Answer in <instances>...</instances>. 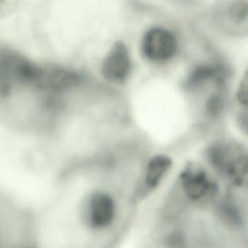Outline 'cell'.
Wrapping results in <instances>:
<instances>
[{"label":"cell","mask_w":248,"mask_h":248,"mask_svg":"<svg viewBox=\"0 0 248 248\" xmlns=\"http://www.w3.org/2000/svg\"><path fill=\"white\" fill-rule=\"evenodd\" d=\"M121 208L110 192L97 189L89 193L78 205L77 211L78 227L92 237H103L117 227Z\"/></svg>","instance_id":"6da1fadb"},{"label":"cell","mask_w":248,"mask_h":248,"mask_svg":"<svg viewBox=\"0 0 248 248\" xmlns=\"http://www.w3.org/2000/svg\"><path fill=\"white\" fill-rule=\"evenodd\" d=\"M144 55L154 62L168 61L174 55L176 41L174 36L166 29L155 28L149 31L142 42Z\"/></svg>","instance_id":"7a4b0ae2"},{"label":"cell","mask_w":248,"mask_h":248,"mask_svg":"<svg viewBox=\"0 0 248 248\" xmlns=\"http://www.w3.org/2000/svg\"><path fill=\"white\" fill-rule=\"evenodd\" d=\"M131 71V60L128 49L122 43H117L108 53L102 64V74L114 83L124 82Z\"/></svg>","instance_id":"3957f363"},{"label":"cell","mask_w":248,"mask_h":248,"mask_svg":"<svg viewBox=\"0 0 248 248\" xmlns=\"http://www.w3.org/2000/svg\"><path fill=\"white\" fill-rule=\"evenodd\" d=\"M171 166V160L166 155L153 157L148 164L144 181L135 195L136 201H141L151 195L161 183Z\"/></svg>","instance_id":"277c9868"},{"label":"cell","mask_w":248,"mask_h":248,"mask_svg":"<svg viewBox=\"0 0 248 248\" xmlns=\"http://www.w3.org/2000/svg\"><path fill=\"white\" fill-rule=\"evenodd\" d=\"M22 56L0 50V98H7L17 84V67Z\"/></svg>","instance_id":"5b68a950"},{"label":"cell","mask_w":248,"mask_h":248,"mask_svg":"<svg viewBox=\"0 0 248 248\" xmlns=\"http://www.w3.org/2000/svg\"><path fill=\"white\" fill-rule=\"evenodd\" d=\"M236 154L228 144L216 142L208 147L206 157L211 167L224 176L229 164Z\"/></svg>","instance_id":"8992f818"},{"label":"cell","mask_w":248,"mask_h":248,"mask_svg":"<svg viewBox=\"0 0 248 248\" xmlns=\"http://www.w3.org/2000/svg\"><path fill=\"white\" fill-rule=\"evenodd\" d=\"M224 176L233 186L248 188V153H237L229 164Z\"/></svg>","instance_id":"52a82bcc"},{"label":"cell","mask_w":248,"mask_h":248,"mask_svg":"<svg viewBox=\"0 0 248 248\" xmlns=\"http://www.w3.org/2000/svg\"><path fill=\"white\" fill-rule=\"evenodd\" d=\"M223 17L234 26L248 23V0H226L222 6Z\"/></svg>","instance_id":"ba28073f"},{"label":"cell","mask_w":248,"mask_h":248,"mask_svg":"<svg viewBox=\"0 0 248 248\" xmlns=\"http://www.w3.org/2000/svg\"><path fill=\"white\" fill-rule=\"evenodd\" d=\"M224 107V97L220 90L212 94L207 102V112L211 116H215L219 114L222 111Z\"/></svg>","instance_id":"9c48e42d"},{"label":"cell","mask_w":248,"mask_h":248,"mask_svg":"<svg viewBox=\"0 0 248 248\" xmlns=\"http://www.w3.org/2000/svg\"><path fill=\"white\" fill-rule=\"evenodd\" d=\"M237 100L245 108H248V71L243 76L237 92Z\"/></svg>","instance_id":"30bf717a"},{"label":"cell","mask_w":248,"mask_h":248,"mask_svg":"<svg viewBox=\"0 0 248 248\" xmlns=\"http://www.w3.org/2000/svg\"><path fill=\"white\" fill-rule=\"evenodd\" d=\"M16 4V0H0V17L10 14Z\"/></svg>","instance_id":"8fae6325"},{"label":"cell","mask_w":248,"mask_h":248,"mask_svg":"<svg viewBox=\"0 0 248 248\" xmlns=\"http://www.w3.org/2000/svg\"><path fill=\"white\" fill-rule=\"evenodd\" d=\"M240 119H241V125H243V129L247 131L248 134V108H246V111L243 113Z\"/></svg>","instance_id":"7c38bea8"}]
</instances>
